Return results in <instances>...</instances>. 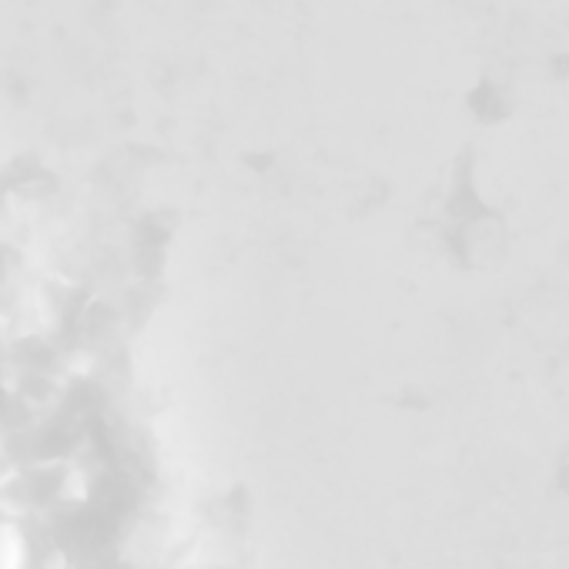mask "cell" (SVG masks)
<instances>
[{"instance_id": "3957f363", "label": "cell", "mask_w": 569, "mask_h": 569, "mask_svg": "<svg viewBox=\"0 0 569 569\" xmlns=\"http://www.w3.org/2000/svg\"><path fill=\"white\" fill-rule=\"evenodd\" d=\"M44 569H67V556L61 549H51V556H47V566Z\"/></svg>"}, {"instance_id": "6da1fadb", "label": "cell", "mask_w": 569, "mask_h": 569, "mask_svg": "<svg viewBox=\"0 0 569 569\" xmlns=\"http://www.w3.org/2000/svg\"><path fill=\"white\" fill-rule=\"evenodd\" d=\"M31 566V543L17 523H0V569H27Z\"/></svg>"}, {"instance_id": "7a4b0ae2", "label": "cell", "mask_w": 569, "mask_h": 569, "mask_svg": "<svg viewBox=\"0 0 569 569\" xmlns=\"http://www.w3.org/2000/svg\"><path fill=\"white\" fill-rule=\"evenodd\" d=\"M61 499L64 503H84L91 496V482H88V472L84 469H67L64 479H61Z\"/></svg>"}]
</instances>
